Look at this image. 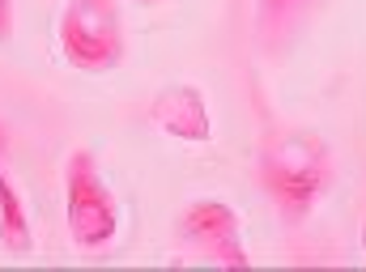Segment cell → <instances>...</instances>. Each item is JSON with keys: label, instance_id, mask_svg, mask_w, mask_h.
<instances>
[{"label": "cell", "instance_id": "ba28073f", "mask_svg": "<svg viewBox=\"0 0 366 272\" xmlns=\"http://www.w3.org/2000/svg\"><path fill=\"white\" fill-rule=\"evenodd\" d=\"M9 30H13V0H0V43L9 39Z\"/></svg>", "mask_w": 366, "mask_h": 272}, {"label": "cell", "instance_id": "7a4b0ae2", "mask_svg": "<svg viewBox=\"0 0 366 272\" xmlns=\"http://www.w3.org/2000/svg\"><path fill=\"white\" fill-rule=\"evenodd\" d=\"M60 60L77 73H111L124 60V17L119 0H64L56 26Z\"/></svg>", "mask_w": 366, "mask_h": 272}, {"label": "cell", "instance_id": "30bf717a", "mask_svg": "<svg viewBox=\"0 0 366 272\" xmlns=\"http://www.w3.org/2000/svg\"><path fill=\"white\" fill-rule=\"evenodd\" d=\"M132 4H167V0H132Z\"/></svg>", "mask_w": 366, "mask_h": 272}, {"label": "cell", "instance_id": "52a82bcc", "mask_svg": "<svg viewBox=\"0 0 366 272\" xmlns=\"http://www.w3.org/2000/svg\"><path fill=\"white\" fill-rule=\"evenodd\" d=\"M302 0H256V17H260V34L264 39H281L294 21Z\"/></svg>", "mask_w": 366, "mask_h": 272}, {"label": "cell", "instance_id": "8992f818", "mask_svg": "<svg viewBox=\"0 0 366 272\" xmlns=\"http://www.w3.org/2000/svg\"><path fill=\"white\" fill-rule=\"evenodd\" d=\"M0 247L9 256H30L34 251V230H30V213L21 204L17 183L0 171Z\"/></svg>", "mask_w": 366, "mask_h": 272}, {"label": "cell", "instance_id": "5b68a950", "mask_svg": "<svg viewBox=\"0 0 366 272\" xmlns=\"http://www.w3.org/2000/svg\"><path fill=\"white\" fill-rule=\"evenodd\" d=\"M149 124L171 136V141H187V145H204L213 136V115H209V98L192 81H175L162 86L149 102Z\"/></svg>", "mask_w": 366, "mask_h": 272}, {"label": "cell", "instance_id": "3957f363", "mask_svg": "<svg viewBox=\"0 0 366 272\" xmlns=\"http://www.w3.org/2000/svg\"><path fill=\"white\" fill-rule=\"evenodd\" d=\"M64 226L81 251H102L119 234L115 191L102 183L90 149H73L64 162Z\"/></svg>", "mask_w": 366, "mask_h": 272}, {"label": "cell", "instance_id": "9c48e42d", "mask_svg": "<svg viewBox=\"0 0 366 272\" xmlns=\"http://www.w3.org/2000/svg\"><path fill=\"white\" fill-rule=\"evenodd\" d=\"M4 149H9V136H4V128H0V153H4Z\"/></svg>", "mask_w": 366, "mask_h": 272}, {"label": "cell", "instance_id": "8fae6325", "mask_svg": "<svg viewBox=\"0 0 366 272\" xmlns=\"http://www.w3.org/2000/svg\"><path fill=\"white\" fill-rule=\"evenodd\" d=\"M362 243H366V238H362ZM362 264H366V256H362Z\"/></svg>", "mask_w": 366, "mask_h": 272}, {"label": "cell", "instance_id": "6da1fadb", "mask_svg": "<svg viewBox=\"0 0 366 272\" xmlns=\"http://www.w3.org/2000/svg\"><path fill=\"white\" fill-rule=\"evenodd\" d=\"M260 183L285 221H302L332 187V153L320 136L290 132L260 158Z\"/></svg>", "mask_w": 366, "mask_h": 272}, {"label": "cell", "instance_id": "277c9868", "mask_svg": "<svg viewBox=\"0 0 366 272\" xmlns=\"http://www.w3.org/2000/svg\"><path fill=\"white\" fill-rule=\"evenodd\" d=\"M179 243L217 268H247L252 264V256L243 247L239 208L217 200V196H200L179 213Z\"/></svg>", "mask_w": 366, "mask_h": 272}]
</instances>
